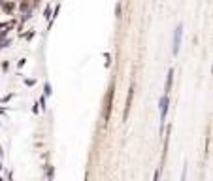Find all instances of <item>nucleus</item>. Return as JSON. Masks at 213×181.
<instances>
[{
  "instance_id": "3",
  "label": "nucleus",
  "mask_w": 213,
  "mask_h": 181,
  "mask_svg": "<svg viewBox=\"0 0 213 181\" xmlns=\"http://www.w3.org/2000/svg\"><path fill=\"white\" fill-rule=\"evenodd\" d=\"M172 79H174V70H168V76H166V85H164V95H170Z\"/></svg>"
},
{
  "instance_id": "6",
  "label": "nucleus",
  "mask_w": 213,
  "mask_h": 181,
  "mask_svg": "<svg viewBox=\"0 0 213 181\" xmlns=\"http://www.w3.org/2000/svg\"><path fill=\"white\" fill-rule=\"evenodd\" d=\"M45 95H47V96L51 95V87H49V83H45Z\"/></svg>"
},
{
  "instance_id": "7",
  "label": "nucleus",
  "mask_w": 213,
  "mask_h": 181,
  "mask_svg": "<svg viewBox=\"0 0 213 181\" xmlns=\"http://www.w3.org/2000/svg\"><path fill=\"white\" fill-rule=\"evenodd\" d=\"M115 13H117V17H121V4H117V8H115Z\"/></svg>"
},
{
  "instance_id": "4",
  "label": "nucleus",
  "mask_w": 213,
  "mask_h": 181,
  "mask_svg": "<svg viewBox=\"0 0 213 181\" xmlns=\"http://www.w3.org/2000/svg\"><path fill=\"white\" fill-rule=\"evenodd\" d=\"M160 174H162V168L158 166V168L155 170V177H153V181H158V179H160Z\"/></svg>"
},
{
  "instance_id": "2",
  "label": "nucleus",
  "mask_w": 213,
  "mask_h": 181,
  "mask_svg": "<svg viewBox=\"0 0 213 181\" xmlns=\"http://www.w3.org/2000/svg\"><path fill=\"white\" fill-rule=\"evenodd\" d=\"M168 106H170V98L168 95H164L158 102V108H160V123L166 121V115H168Z\"/></svg>"
},
{
  "instance_id": "5",
  "label": "nucleus",
  "mask_w": 213,
  "mask_h": 181,
  "mask_svg": "<svg viewBox=\"0 0 213 181\" xmlns=\"http://www.w3.org/2000/svg\"><path fill=\"white\" fill-rule=\"evenodd\" d=\"M181 181H187V166H185L183 172H181Z\"/></svg>"
},
{
  "instance_id": "1",
  "label": "nucleus",
  "mask_w": 213,
  "mask_h": 181,
  "mask_svg": "<svg viewBox=\"0 0 213 181\" xmlns=\"http://www.w3.org/2000/svg\"><path fill=\"white\" fill-rule=\"evenodd\" d=\"M181 36H183V25L179 23V25L175 27V30H174V45H172V53L174 55H177L179 53V47H181Z\"/></svg>"
}]
</instances>
